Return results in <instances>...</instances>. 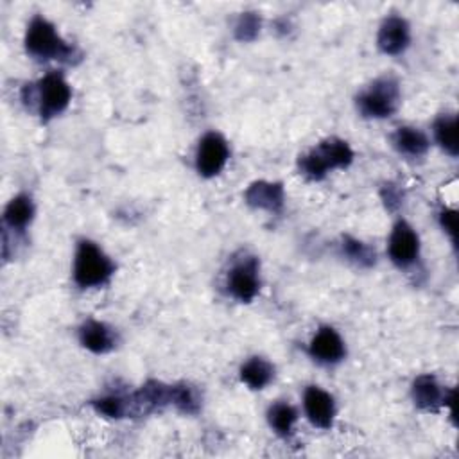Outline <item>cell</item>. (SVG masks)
Masks as SVG:
<instances>
[{
  "instance_id": "6da1fadb",
  "label": "cell",
  "mask_w": 459,
  "mask_h": 459,
  "mask_svg": "<svg viewBox=\"0 0 459 459\" xmlns=\"http://www.w3.org/2000/svg\"><path fill=\"white\" fill-rule=\"evenodd\" d=\"M353 161V151L342 138L330 136L298 158L299 174L310 181H321L335 169H346Z\"/></svg>"
},
{
  "instance_id": "7a4b0ae2",
  "label": "cell",
  "mask_w": 459,
  "mask_h": 459,
  "mask_svg": "<svg viewBox=\"0 0 459 459\" xmlns=\"http://www.w3.org/2000/svg\"><path fill=\"white\" fill-rule=\"evenodd\" d=\"M25 50L38 61H63L70 63L75 57V48L66 43L54 23L43 16H34L25 30Z\"/></svg>"
},
{
  "instance_id": "3957f363",
  "label": "cell",
  "mask_w": 459,
  "mask_h": 459,
  "mask_svg": "<svg viewBox=\"0 0 459 459\" xmlns=\"http://www.w3.org/2000/svg\"><path fill=\"white\" fill-rule=\"evenodd\" d=\"M115 273L113 260L102 251L99 244L90 238L79 240L74 255L72 276L77 287L95 289L106 285Z\"/></svg>"
},
{
  "instance_id": "277c9868",
  "label": "cell",
  "mask_w": 459,
  "mask_h": 459,
  "mask_svg": "<svg viewBox=\"0 0 459 459\" xmlns=\"http://www.w3.org/2000/svg\"><path fill=\"white\" fill-rule=\"evenodd\" d=\"M400 102V84L391 75H382L375 79L355 97L357 111L364 118H387L396 113Z\"/></svg>"
},
{
  "instance_id": "5b68a950",
  "label": "cell",
  "mask_w": 459,
  "mask_h": 459,
  "mask_svg": "<svg viewBox=\"0 0 459 459\" xmlns=\"http://www.w3.org/2000/svg\"><path fill=\"white\" fill-rule=\"evenodd\" d=\"M29 97L34 99L39 118L48 122L68 108L72 100V88L61 72L52 70L34 84V91L29 93Z\"/></svg>"
},
{
  "instance_id": "8992f818",
  "label": "cell",
  "mask_w": 459,
  "mask_h": 459,
  "mask_svg": "<svg viewBox=\"0 0 459 459\" xmlns=\"http://www.w3.org/2000/svg\"><path fill=\"white\" fill-rule=\"evenodd\" d=\"M228 294L240 301L251 303L260 292V262L256 256L242 253L238 258L231 260L224 280Z\"/></svg>"
},
{
  "instance_id": "52a82bcc",
  "label": "cell",
  "mask_w": 459,
  "mask_h": 459,
  "mask_svg": "<svg viewBox=\"0 0 459 459\" xmlns=\"http://www.w3.org/2000/svg\"><path fill=\"white\" fill-rule=\"evenodd\" d=\"M230 160V147L221 133H206L195 149V170L201 178H215Z\"/></svg>"
},
{
  "instance_id": "ba28073f",
  "label": "cell",
  "mask_w": 459,
  "mask_h": 459,
  "mask_svg": "<svg viewBox=\"0 0 459 459\" xmlns=\"http://www.w3.org/2000/svg\"><path fill=\"white\" fill-rule=\"evenodd\" d=\"M387 255L391 262L400 269L414 265L420 258V237L407 221L400 219L393 226L387 240Z\"/></svg>"
},
{
  "instance_id": "9c48e42d",
  "label": "cell",
  "mask_w": 459,
  "mask_h": 459,
  "mask_svg": "<svg viewBox=\"0 0 459 459\" xmlns=\"http://www.w3.org/2000/svg\"><path fill=\"white\" fill-rule=\"evenodd\" d=\"M308 355L317 364L333 366L344 359L346 346L333 326H321L308 342Z\"/></svg>"
},
{
  "instance_id": "30bf717a",
  "label": "cell",
  "mask_w": 459,
  "mask_h": 459,
  "mask_svg": "<svg viewBox=\"0 0 459 459\" xmlns=\"http://www.w3.org/2000/svg\"><path fill=\"white\" fill-rule=\"evenodd\" d=\"M303 409L308 421L317 429H330L335 420L333 396L319 385H308L303 393Z\"/></svg>"
},
{
  "instance_id": "8fae6325",
  "label": "cell",
  "mask_w": 459,
  "mask_h": 459,
  "mask_svg": "<svg viewBox=\"0 0 459 459\" xmlns=\"http://www.w3.org/2000/svg\"><path fill=\"white\" fill-rule=\"evenodd\" d=\"M411 396L414 405L425 411H432L441 405H446L452 411L454 405V391L450 389L448 393H445L434 375L416 377L411 385Z\"/></svg>"
},
{
  "instance_id": "7c38bea8",
  "label": "cell",
  "mask_w": 459,
  "mask_h": 459,
  "mask_svg": "<svg viewBox=\"0 0 459 459\" xmlns=\"http://www.w3.org/2000/svg\"><path fill=\"white\" fill-rule=\"evenodd\" d=\"M411 43V27L402 16H387L377 34V45L380 52L387 56H398L405 52Z\"/></svg>"
},
{
  "instance_id": "4fadbf2b",
  "label": "cell",
  "mask_w": 459,
  "mask_h": 459,
  "mask_svg": "<svg viewBox=\"0 0 459 459\" xmlns=\"http://www.w3.org/2000/svg\"><path fill=\"white\" fill-rule=\"evenodd\" d=\"M244 199L251 208L278 213L285 204V190L281 183L255 181L244 192Z\"/></svg>"
},
{
  "instance_id": "5bb4252c",
  "label": "cell",
  "mask_w": 459,
  "mask_h": 459,
  "mask_svg": "<svg viewBox=\"0 0 459 459\" xmlns=\"http://www.w3.org/2000/svg\"><path fill=\"white\" fill-rule=\"evenodd\" d=\"M79 342L91 353L102 355L117 346V332L97 319H88L79 326Z\"/></svg>"
},
{
  "instance_id": "9a60e30c",
  "label": "cell",
  "mask_w": 459,
  "mask_h": 459,
  "mask_svg": "<svg viewBox=\"0 0 459 459\" xmlns=\"http://www.w3.org/2000/svg\"><path fill=\"white\" fill-rule=\"evenodd\" d=\"M391 143L398 154L407 158H421L430 147L427 134L412 126L396 127V131L391 134Z\"/></svg>"
},
{
  "instance_id": "2e32d148",
  "label": "cell",
  "mask_w": 459,
  "mask_h": 459,
  "mask_svg": "<svg viewBox=\"0 0 459 459\" xmlns=\"http://www.w3.org/2000/svg\"><path fill=\"white\" fill-rule=\"evenodd\" d=\"M34 213L36 208L32 197L29 194H18L7 203L4 210V222L9 230L23 231L32 222Z\"/></svg>"
},
{
  "instance_id": "e0dca14e",
  "label": "cell",
  "mask_w": 459,
  "mask_h": 459,
  "mask_svg": "<svg viewBox=\"0 0 459 459\" xmlns=\"http://www.w3.org/2000/svg\"><path fill=\"white\" fill-rule=\"evenodd\" d=\"M240 380L255 391H260L271 384L274 378V366L264 359V357H249L242 366H240Z\"/></svg>"
},
{
  "instance_id": "ac0fdd59",
  "label": "cell",
  "mask_w": 459,
  "mask_h": 459,
  "mask_svg": "<svg viewBox=\"0 0 459 459\" xmlns=\"http://www.w3.org/2000/svg\"><path fill=\"white\" fill-rule=\"evenodd\" d=\"M434 131V140L436 143L450 156H457L459 152V143H457V117L452 113L439 115L434 120L432 126Z\"/></svg>"
},
{
  "instance_id": "d6986e66",
  "label": "cell",
  "mask_w": 459,
  "mask_h": 459,
  "mask_svg": "<svg viewBox=\"0 0 459 459\" xmlns=\"http://www.w3.org/2000/svg\"><path fill=\"white\" fill-rule=\"evenodd\" d=\"M269 427L281 437L292 434L294 425L298 421V411L287 402H276L267 409Z\"/></svg>"
},
{
  "instance_id": "ffe728a7",
  "label": "cell",
  "mask_w": 459,
  "mask_h": 459,
  "mask_svg": "<svg viewBox=\"0 0 459 459\" xmlns=\"http://www.w3.org/2000/svg\"><path fill=\"white\" fill-rule=\"evenodd\" d=\"M341 253L346 256L348 262L359 265V267H371L377 260V253L375 249L359 240V238H353V237H342V242H341Z\"/></svg>"
},
{
  "instance_id": "44dd1931",
  "label": "cell",
  "mask_w": 459,
  "mask_h": 459,
  "mask_svg": "<svg viewBox=\"0 0 459 459\" xmlns=\"http://www.w3.org/2000/svg\"><path fill=\"white\" fill-rule=\"evenodd\" d=\"M169 402L183 414H195L201 409V398L197 391L188 384L170 385Z\"/></svg>"
},
{
  "instance_id": "7402d4cb",
  "label": "cell",
  "mask_w": 459,
  "mask_h": 459,
  "mask_svg": "<svg viewBox=\"0 0 459 459\" xmlns=\"http://www.w3.org/2000/svg\"><path fill=\"white\" fill-rule=\"evenodd\" d=\"M91 407L106 418H124L131 414L129 398H124L118 394H108V396L97 398L91 402Z\"/></svg>"
},
{
  "instance_id": "603a6c76",
  "label": "cell",
  "mask_w": 459,
  "mask_h": 459,
  "mask_svg": "<svg viewBox=\"0 0 459 459\" xmlns=\"http://www.w3.org/2000/svg\"><path fill=\"white\" fill-rule=\"evenodd\" d=\"M260 16L256 13H242L235 23V36L238 41H253L260 32Z\"/></svg>"
},
{
  "instance_id": "cb8c5ba5",
  "label": "cell",
  "mask_w": 459,
  "mask_h": 459,
  "mask_svg": "<svg viewBox=\"0 0 459 459\" xmlns=\"http://www.w3.org/2000/svg\"><path fill=\"white\" fill-rule=\"evenodd\" d=\"M439 226L443 231L450 237V240L455 244V233H457V212L450 208H443L439 213Z\"/></svg>"
},
{
  "instance_id": "d4e9b609",
  "label": "cell",
  "mask_w": 459,
  "mask_h": 459,
  "mask_svg": "<svg viewBox=\"0 0 459 459\" xmlns=\"http://www.w3.org/2000/svg\"><path fill=\"white\" fill-rule=\"evenodd\" d=\"M402 190H400V186H396V185H393V183H387V185H384V188H382V199H384V203H385V206L389 208V210H396L400 204H402Z\"/></svg>"
}]
</instances>
